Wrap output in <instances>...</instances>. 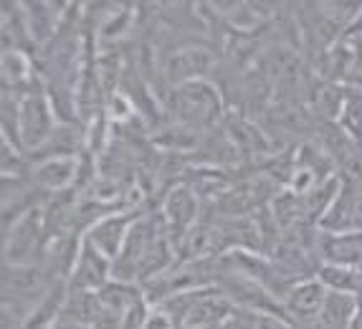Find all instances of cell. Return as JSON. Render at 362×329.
Wrapping results in <instances>:
<instances>
[{"label": "cell", "instance_id": "16", "mask_svg": "<svg viewBox=\"0 0 362 329\" xmlns=\"http://www.w3.org/2000/svg\"><path fill=\"white\" fill-rule=\"evenodd\" d=\"M339 122H342V129L347 132L352 139L360 142L362 139V96L360 94L344 96L342 112H339Z\"/></svg>", "mask_w": 362, "mask_h": 329}, {"label": "cell", "instance_id": "13", "mask_svg": "<svg viewBox=\"0 0 362 329\" xmlns=\"http://www.w3.org/2000/svg\"><path fill=\"white\" fill-rule=\"evenodd\" d=\"M99 301H102V309L112 317H117L122 322V317L132 309V304H137L142 296L139 292L132 287V284H124V282H109L99 289Z\"/></svg>", "mask_w": 362, "mask_h": 329}, {"label": "cell", "instance_id": "14", "mask_svg": "<svg viewBox=\"0 0 362 329\" xmlns=\"http://www.w3.org/2000/svg\"><path fill=\"white\" fill-rule=\"evenodd\" d=\"M355 311H357V296L329 292L327 294L325 309H322L320 319H322V324L329 329H350L352 319H355Z\"/></svg>", "mask_w": 362, "mask_h": 329}, {"label": "cell", "instance_id": "1", "mask_svg": "<svg viewBox=\"0 0 362 329\" xmlns=\"http://www.w3.org/2000/svg\"><path fill=\"white\" fill-rule=\"evenodd\" d=\"M54 132V109L41 91H30L16 104V134L21 147L41 150Z\"/></svg>", "mask_w": 362, "mask_h": 329}, {"label": "cell", "instance_id": "11", "mask_svg": "<svg viewBox=\"0 0 362 329\" xmlns=\"http://www.w3.org/2000/svg\"><path fill=\"white\" fill-rule=\"evenodd\" d=\"M78 162L76 157H51V160H43L36 168V185L43 190L59 192L64 187H69L76 178Z\"/></svg>", "mask_w": 362, "mask_h": 329}, {"label": "cell", "instance_id": "6", "mask_svg": "<svg viewBox=\"0 0 362 329\" xmlns=\"http://www.w3.org/2000/svg\"><path fill=\"white\" fill-rule=\"evenodd\" d=\"M109 269L112 261L94 248L89 241H81L78 246V256L74 263V276H71V289H81V292H99L104 284H109Z\"/></svg>", "mask_w": 362, "mask_h": 329}, {"label": "cell", "instance_id": "17", "mask_svg": "<svg viewBox=\"0 0 362 329\" xmlns=\"http://www.w3.org/2000/svg\"><path fill=\"white\" fill-rule=\"evenodd\" d=\"M3 76H6V81H11L13 86L23 84L25 79H28V61H25V56L21 54L18 48L3 54Z\"/></svg>", "mask_w": 362, "mask_h": 329}, {"label": "cell", "instance_id": "4", "mask_svg": "<svg viewBox=\"0 0 362 329\" xmlns=\"http://www.w3.org/2000/svg\"><path fill=\"white\" fill-rule=\"evenodd\" d=\"M322 228L329 233H350L362 231V185L355 180H347L339 187L337 197L329 210L322 216Z\"/></svg>", "mask_w": 362, "mask_h": 329}, {"label": "cell", "instance_id": "12", "mask_svg": "<svg viewBox=\"0 0 362 329\" xmlns=\"http://www.w3.org/2000/svg\"><path fill=\"white\" fill-rule=\"evenodd\" d=\"M64 317L71 324H97L102 317V301H99L97 292H81V289H71L66 294V301L61 306Z\"/></svg>", "mask_w": 362, "mask_h": 329}, {"label": "cell", "instance_id": "3", "mask_svg": "<svg viewBox=\"0 0 362 329\" xmlns=\"http://www.w3.org/2000/svg\"><path fill=\"white\" fill-rule=\"evenodd\" d=\"M175 109L185 125H208L216 120L218 109H221V99H218L216 89L206 81H193V84H182L175 91Z\"/></svg>", "mask_w": 362, "mask_h": 329}, {"label": "cell", "instance_id": "18", "mask_svg": "<svg viewBox=\"0 0 362 329\" xmlns=\"http://www.w3.org/2000/svg\"><path fill=\"white\" fill-rule=\"evenodd\" d=\"M145 329H175V322H173V317H170L163 306H157V309H152L147 314Z\"/></svg>", "mask_w": 362, "mask_h": 329}, {"label": "cell", "instance_id": "2", "mask_svg": "<svg viewBox=\"0 0 362 329\" xmlns=\"http://www.w3.org/2000/svg\"><path fill=\"white\" fill-rule=\"evenodd\" d=\"M137 210H129V213H109L102 216L94 226L86 231V241H89L94 248H97L102 256H107L109 261L115 263L119 258L122 248L127 243V236L132 231V226L137 223Z\"/></svg>", "mask_w": 362, "mask_h": 329}, {"label": "cell", "instance_id": "9", "mask_svg": "<svg viewBox=\"0 0 362 329\" xmlns=\"http://www.w3.org/2000/svg\"><path fill=\"white\" fill-rule=\"evenodd\" d=\"M163 218L170 231H175V233H180V238H185V233L193 228L195 218H198V197H195V192L190 187L170 190L163 205Z\"/></svg>", "mask_w": 362, "mask_h": 329}, {"label": "cell", "instance_id": "8", "mask_svg": "<svg viewBox=\"0 0 362 329\" xmlns=\"http://www.w3.org/2000/svg\"><path fill=\"white\" fill-rule=\"evenodd\" d=\"M327 294H329V289L320 279L299 282L284 294V309L289 311L291 317L299 319V322L320 319L322 309H325Z\"/></svg>", "mask_w": 362, "mask_h": 329}, {"label": "cell", "instance_id": "5", "mask_svg": "<svg viewBox=\"0 0 362 329\" xmlns=\"http://www.w3.org/2000/svg\"><path fill=\"white\" fill-rule=\"evenodd\" d=\"M46 231V221L36 208H30L28 213L13 223L8 231V243H6V258L11 266H25L33 263V251L41 243V236Z\"/></svg>", "mask_w": 362, "mask_h": 329}, {"label": "cell", "instance_id": "15", "mask_svg": "<svg viewBox=\"0 0 362 329\" xmlns=\"http://www.w3.org/2000/svg\"><path fill=\"white\" fill-rule=\"evenodd\" d=\"M320 282L325 284L329 292L339 294H352V296H362V269H352V266H334V263H325L320 269Z\"/></svg>", "mask_w": 362, "mask_h": 329}, {"label": "cell", "instance_id": "7", "mask_svg": "<svg viewBox=\"0 0 362 329\" xmlns=\"http://www.w3.org/2000/svg\"><path fill=\"white\" fill-rule=\"evenodd\" d=\"M216 64V56L208 48H180L175 54H170L168 64H165V74L177 84H193V81H203L208 71Z\"/></svg>", "mask_w": 362, "mask_h": 329}, {"label": "cell", "instance_id": "20", "mask_svg": "<svg viewBox=\"0 0 362 329\" xmlns=\"http://www.w3.org/2000/svg\"><path fill=\"white\" fill-rule=\"evenodd\" d=\"M350 329H362V296H357V311H355V319H352Z\"/></svg>", "mask_w": 362, "mask_h": 329}, {"label": "cell", "instance_id": "19", "mask_svg": "<svg viewBox=\"0 0 362 329\" xmlns=\"http://www.w3.org/2000/svg\"><path fill=\"white\" fill-rule=\"evenodd\" d=\"M256 329H286L284 324H279V317H261L256 322Z\"/></svg>", "mask_w": 362, "mask_h": 329}, {"label": "cell", "instance_id": "10", "mask_svg": "<svg viewBox=\"0 0 362 329\" xmlns=\"http://www.w3.org/2000/svg\"><path fill=\"white\" fill-rule=\"evenodd\" d=\"M322 256H325V263L362 269V231L329 233L322 243Z\"/></svg>", "mask_w": 362, "mask_h": 329}]
</instances>
